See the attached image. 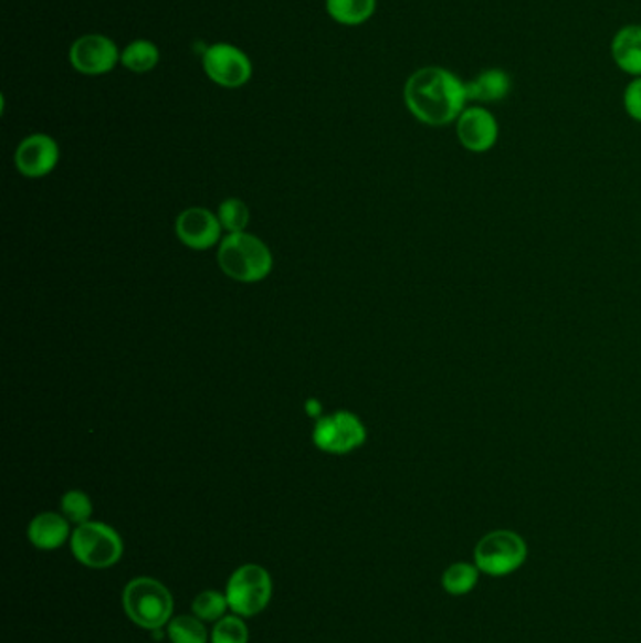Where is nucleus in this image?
<instances>
[{"label":"nucleus","mask_w":641,"mask_h":643,"mask_svg":"<svg viewBox=\"0 0 641 643\" xmlns=\"http://www.w3.org/2000/svg\"><path fill=\"white\" fill-rule=\"evenodd\" d=\"M404 106L428 127H444L460 119L469 95L466 82L444 66H423L410 74L402 88Z\"/></svg>","instance_id":"nucleus-1"},{"label":"nucleus","mask_w":641,"mask_h":643,"mask_svg":"<svg viewBox=\"0 0 641 643\" xmlns=\"http://www.w3.org/2000/svg\"><path fill=\"white\" fill-rule=\"evenodd\" d=\"M217 260L222 272L238 283H259L273 270L270 246L256 235L246 232L228 234L221 241Z\"/></svg>","instance_id":"nucleus-2"},{"label":"nucleus","mask_w":641,"mask_h":643,"mask_svg":"<svg viewBox=\"0 0 641 643\" xmlns=\"http://www.w3.org/2000/svg\"><path fill=\"white\" fill-rule=\"evenodd\" d=\"M123 605L130 621L145 631H160L174 612L171 593L160 581L136 578L125 587Z\"/></svg>","instance_id":"nucleus-3"},{"label":"nucleus","mask_w":641,"mask_h":643,"mask_svg":"<svg viewBox=\"0 0 641 643\" xmlns=\"http://www.w3.org/2000/svg\"><path fill=\"white\" fill-rule=\"evenodd\" d=\"M527 561V544L514 530H493L474 549V565L482 575L503 578L514 575Z\"/></svg>","instance_id":"nucleus-4"},{"label":"nucleus","mask_w":641,"mask_h":643,"mask_svg":"<svg viewBox=\"0 0 641 643\" xmlns=\"http://www.w3.org/2000/svg\"><path fill=\"white\" fill-rule=\"evenodd\" d=\"M70 546L77 561L96 570L114 567L115 562L120 561L125 549L119 533L101 521L77 525L70 538Z\"/></svg>","instance_id":"nucleus-5"},{"label":"nucleus","mask_w":641,"mask_h":643,"mask_svg":"<svg viewBox=\"0 0 641 643\" xmlns=\"http://www.w3.org/2000/svg\"><path fill=\"white\" fill-rule=\"evenodd\" d=\"M273 594V581L265 568L245 565L228 581L227 599L230 610L241 618H254L264 612Z\"/></svg>","instance_id":"nucleus-6"},{"label":"nucleus","mask_w":641,"mask_h":643,"mask_svg":"<svg viewBox=\"0 0 641 643\" xmlns=\"http://www.w3.org/2000/svg\"><path fill=\"white\" fill-rule=\"evenodd\" d=\"M201 68L208 80L222 88H241L252 80V61L245 51L228 42L209 45L201 55Z\"/></svg>","instance_id":"nucleus-7"},{"label":"nucleus","mask_w":641,"mask_h":643,"mask_svg":"<svg viewBox=\"0 0 641 643\" xmlns=\"http://www.w3.org/2000/svg\"><path fill=\"white\" fill-rule=\"evenodd\" d=\"M69 61L82 76H106L120 64L119 45L106 34H83L70 45Z\"/></svg>","instance_id":"nucleus-8"},{"label":"nucleus","mask_w":641,"mask_h":643,"mask_svg":"<svg viewBox=\"0 0 641 643\" xmlns=\"http://www.w3.org/2000/svg\"><path fill=\"white\" fill-rule=\"evenodd\" d=\"M367 439V431L361 420L353 412L339 410L332 417H324L316 422L313 441L322 452L327 454H348L359 449Z\"/></svg>","instance_id":"nucleus-9"},{"label":"nucleus","mask_w":641,"mask_h":643,"mask_svg":"<svg viewBox=\"0 0 641 643\" xmlns=\"http://www.w3.org/2000/svg\"><path fill=\"white\" fill-rule=\"evenodd\" d=\"M455 133L466 151L485 152L495 147L498 139V123L495 115L484 106H466L455 120Z\"/></svg>","instance_id":"nucleus-10"},{"label":"nucleus","mask_w":641,"mask_h":643,"mask_svg":"<svg viewBox=\"0 0 641 643\" xmlns=\"http://www.w3.org/2000/svg\"><path fill=\"white\" fill-rule=\"evenodd\" d=\"M219 214L211 213L206 208L185 209L176 221V234L182 245L195 251H208L217 245L222 234Z\"/></svg>","instance_id":"nucleus-11"},{"label":"nucleus","mask_w":641,"mask_h":643,"mask_svg":"<svg viewBox=\"0 0 641 643\" xmlns=\"http://www.w3.org/2000/svg\"><path fill=\"white\" fill-rule=\"evenodd\" d=\"M61 158V149L48 134H31L15 149V168L21 176L39 179L55 170Z\"/></svg>","instance_id":"nucleus-12"},{"label":"nucleus","mask_w":641,"mask_h":643,"mask_svg":"<svg viewBox=\"0 0 641 643\" xmlns=\"http://www.w3.org/2000/svg\"><path fill=\"white\" fill-rule=\"evenodd\" d=\"M611 59L630 77H641V25H624L611 40Z\"/></svg>","instance_id":"nucleus-13"},{"label":"nucleus","mask_w":641,"mask_h":643,"mask_svg":"<svg viewBox=\"0 0 641 643\" xmlns=\"http://www.w3.org/2000/svg\"><path fill=\"white\" fill-rule=\"evenodd\" d=\"M509 91H512V77L503 68L482 70L479 76L466 82L469 102H479V104L504 101L509 95Z\"/></svg>","instance_id":"nucleus-14"},{"label":"nucleus","mask_w":641,"mask_h":643,"mask_svg":"<svg viewBox=\"0 0 641 643\" xmlns=\"http://www.w3.org/2000/svg\"><path fill=\"white\" fill-rule=\"evenodd\" d=\"M69 519L55 512L39 514L29 525V540L39 549L61 548L69 540Z\"/></svg>","instance_id":"nucleus-15"},{"label":"nucleus","mask_w":641,"mask_h":643,"mask_svg":"<svg viewBox=\"0 0 641 643\" xmlns=\"http://www.w3.org/2000/svg\"><path fill=\"white\" fill-rule=\"evenodd\" d=\"M160 63V50L151 40L138 39L120 50V66L133 74H149Z\"/></svg>","instance_id":"nucleus-16"},{"label":"nucleus","mask_w":641,"mask_h":643,"mask_svg":"<svg viewBox=\"0 0 641 643\" xmlns=\"http://www.w3.org/2000/svg\"><path fill=\"white\" fill-rule=\"evenodd\" d=\"M378 0H326V12L335 23L364 25L377 12Z\"/></svg>","instance_id":"nucleus-17"},{"label":"nucleus","mask_w":641,"mask_h":643,"mask_svg":"<svg viewBox=\"0 0 641 643\" xmlns=\"http://www.w3.org/2000/svg\"><path fill=\"white\" fill-rule=\"evenodd\" d=\"M480 570L476 565L471 562H455L448 567L446 572L442 576V587L446 593L453 597H463L471 593L472 589L479 583Z\"/></svg>","instance_id":"nucleus-18"},{"label":"nucleus","mask_w":641,"mask_h":643,"mask_svg":"<svg viewBox=\"0 0 641 643\" xmlns=\"http://www.w3.org/2000/svg\"><path fill=\"white\" fill-rule=\"evenodd\" d=\"M171 643H208V631L196 615H179L168 624Z\"/></svg>","instance_id":"nucleus-19"},{"label":"nucleus","mask_w":641,"mask_h":643,"mask_svg":"<svg viewBox=\"0 0 641 643\" xmlns=\"http://www.w3.org/2000/svg\"><path fill=\"white\" fill-rule=\"evenodd\" d=\"M219 221L228 234H240V232H245L246 226H249L251 213H249V208L243 200L228 198L219 208Z\"/></svg>","instance_id":"nucleus-20"},{"label":"nucleus","mask_w":641,"mask_h":643,"mask_svg":"<svg viewBox=\"0 0 641 643\" xmlns=\"http://www.w3.org/2000/svg\"><path fill=\"white\" fill-rule=\"evenodd\" d=\"M227 608H230L227 594L219 591H203L192 602V613L201 621H221Z\"/></svg>","instance_id":"nucleus-21"},{"label":"nucleus","mask_w":641,"mask_h":643,"mask_svg":"<svg viewBox=\"0 0 641 643\" xmlns=\"http://www.w3.org/2000/svg\"><path fill=\"white\" fill-rule=\"evenodd\" d=\"M61 510H63V516L72 524L83 525L91 519L93 503H91L87 493L72 489V492L64 493L63 500H61Z\"/></svg>","instance_id":"nucleus-22"},{"label":"nucleus","mask_w":641,"mask_h":643,"mask_svg":"<svg viewBox=\"0 0 641 643\" xmlns=\"http://www.w3.org/2000/svg\"><path fill=\"white\" fill-rule=\"evenodd\" d=\"M211 642L249 643V631H246V624L243 623V619L238 618V615L222 618L219 623L214 624Z\"/></svg>","instance_id":"nucleus-23"},{"label":"nucleus","mask_w":641,"mask_h":643,"mask_svg":"<svg viewBox=\"0 0 641 643\" xmlns=\"http://www.w3.org/2000/svg\"><path fill=\"white\" fill-rule=\"evenodd\" d=\"M622 106L630 119L641 123V77H632V82L624 88Z\"/></svg>","instance_id":"nucleus-24"},{"label":"nucleus","mask_w":641,"mask_h":643,"mask_svg":"<svg viewBox=\"0 0 641 643\" xmlns=\"http://www.w3.org/2000/svg\"><path fill=\"white\" fill-rule=\"evenodd\" d=\"M307 412L308 417H320L322 404L316 401V399H308L307 401Z\"/></svg>","instance_id":"nucleus-25"}]
</instances>
